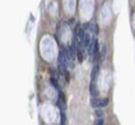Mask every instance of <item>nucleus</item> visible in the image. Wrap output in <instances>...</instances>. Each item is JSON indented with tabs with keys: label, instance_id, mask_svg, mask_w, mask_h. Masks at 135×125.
I'll use <instances>...</instances> for the list:
<instances>
[{
	"label": "nucleus",
	"instance_id": "obj_16",
	"mask_svg": "<svg viewBox=\"0 0 135 125\" xmlns=\"http://www.w3.org/2000/svg\"><path fill=\"white\" fill-rule=\"evenodd\" d=\"M85 30H83L82 28H81V30L79 31V32H78V34L77 35L78 38H79V40H83V38H84V36H85Z\"/></svg>",
	"mask_w": 135,
	"mask_h": 125
},
{
	"label": "nucleus",
	"instance_id": "obj_12",
	"mask_svg": "<svg viewBox=\"0 0 135 125\" xmlns=\"http://www.w3.org/2000/svg\"><path fill=\"white\" fill-rule=\"evenodd\" d=\"M50 84L53 85L56 89H60V87H59V84H58V81H57L54 77H50Z\"/></svg>",
	"mask_w": 135,
	"mask_h": 125
},
{
	"label": "nucleus",
	"instance_id": "obj_18",
	"mask_svg": "<svg viewBox=\"0 0 135 125\" xmlns=\"http://www.w3.org/2000/svg\"><path fill=\"white\" fill-rule=\"evenodd\" d=\"M81 30V25L79 24H78L76 25L75 27V30H74V34L77 36V35L78 34V32H79V31Z\"/></svg>",
	"mask_w": 135,
	"mask_h": 125
},
{
	"label": "nucleus",
	"instance_id": "obj_23",
	"mask_svg": "<svg viewBox=\"0 0 135 125\" xmlns=\"http://www.w3.org/2000/svg\"><path fill=\"white\" fill-rule=\"evenodd\" d=\"M50 72L51 73V75H52V76H55V71H54L53 69L51 70V69H50Z\"/></svg>",
	"mask_w": 135,
	"mask_h": 125
},
{
	"label": "nucleus",
	"instance_id": "obj_7",
	"mask_svg": "<svg viewBox=\"0 0 135 125\" xmlns=\"http://www.w3.org/2000/svg\"><path fill=\"white\" fill-rule=\"evenodd\" d=\"M95 39V38H93V40L90 41L89 45L87 46V47H88V54H89V55H92V54H93V47H94Z\"/></svg>",
	"mask_w": 135,
	"mask_h": 125
},
{
	"label": "nucleus",
	"instance_id": "obj_13",
	"mask_svg": "<svg viewBox=\"0 0 135 125\" xmlns=\"http://www.w3.org/2000/svg\"><path fill=\"white\" fill-rule=\"evenodd\" d=\"M108 103H109V100L107 98L100 99V105H99V107H105L106 105H108Z\"/></svg>",
	"mask_w": 135,
	"mask_h": 125
},
{
	"label": "nucleus",
	"instance_id": "obj_1",
	"mask_svg": "<svg viewBox=\"0 0 135 125\" xmlns=\"http://www.w3.org/2000/svg\"><path fill=\"white\" fill-rule=\"evenodd\" d=\"M98 72H99V65L96 64L94 66V68L92 69V71H91V80L92 81H95V78L97 77Z\"/></svg>",
	"mask_w": 135,
	"mask_h": 125
},
{
	"label": "nucleus",
	"instance_id": "obj_14",
	"mask_svg": "<svg viewBox=\"0 0 135 125\" xmlns=\"http://www.w3.org/2000/svg\"><path fill=\"white\" fill-rule=\"evenodd\" d=\"M77 57H78V60L80 63L83 61V53H82V50H77Z\"/></svg>",
	"mask_w": 135,
	"mask_h": 125
},
{
	"label": "nucleus",
	"instance_id": "obj_17",
	"mask_svg": "<svg viewBox=\"0 0 135 125\" xmlns=\"http://www.w3.org/2000/svg\"><path fill=\"white\" fill-rule=\"evenodd\" d=\"M59 100H60L61 102H63V103H66V97L63 92H60L59 93Z\"/></svg>",
	"mask_w": 135,
	"mask_h": 125
},
{
	"label": "nucleus",
	"instance_id": "obj_21",
	"mask_svg": "<svg viewBox=\"0 0 135 125\" xmlns=\"http://www.w3.org/2000/svg\"><path fill=\"white\" fill-rule=\"evenodd\" d=\"M90 23H85L84 24H83V30H87V29H89L90 28Z\"/></svg>",
	"mask_w": 135,
	"mask_h": 125
},
{
	"label": "nucleus",
	"instance_id": "obj_10",
	"mask_svg": "<svg viewBox=\"0 0 135 125\" xmlns=\"http://www.w3.org/2000/svg\"><path fill=\"white\" fill-rule=\"evenodd\" d=\"M95 113L96 115V117H98V118H102L103 116H104V112L103 110H101V109H98V107L97 108H95Z\"/></svg>",
	"mask_w": 135,
	"mask_h": 125
},
{
	"label": "nucleus",
	"instance_id": "obj_4",
	"mask_svg": "<svg viewBox=\"0 0 135 125\" xmlns=\"http://www.w3.org/2000/svg\"><path fill=\"white\" fill-rule=\"evenodd\" d=\"M90 41H91V36H90V34H88V33L85 34L83 40H82V42H83L84 46H85V47H87V46L89 45Z\"/></svg>",
	"mask_w": 135,
	"mask_h": 125
},
{
	"label": "nucleus",
	"instance_id": "obj_5",
	"mask_svg": "<svg viewBox=\"0 0 135 125\" xmlns=\"http://www.w3.org/2000/svg\"><path fill=\"white\" fill-rule=\"evenodd\" d=\"M58 62H59V64H65L66 63V59L63 54V51H60L59 57H58Z\"/></svg>",
	"mask_w": 135,
	"mask_h": 125
},
{
	"label": "nucleus",
	"instance_id": "obj_20",
	"mask_svg": "<svg viewBox=\"0 0 135 125\" xmlns=\"http://www.w3.org/2000/svg\"><path fill=\"white\" fill-rule=\"evenodd\" d=\"M60 116H61V121H60V124H64V123L66 122V115L64 114L63 113H61Z\"/></svg>",
	"mask_w": 135,
	"mask_h": 125
},
{
	"label": "nucleus",
	"instance_id": "obj_2",
	"mask_svg": "<svg viewBox=\"0 0 135 125\" xmlns=\"http://www.w3.org/2000/svg\"><path fill=\"white\" fill-rule=\"evenodd\" d=\"M89 92H90V95H92V96H96L97 94H98L97 86H96V85H95V83H94V81H92V83L90 84Z\"/></svg>",
	"mask_w": 135,
	"mask_h": 125
},
{
	"label": "nucleus",
	"instance_id": "obj_8",
	"mask_svg": "<svg viewBox=\"0 0 135 125\" xmlns=\"http://www.w3.org/2000/svg\"><path fill=\"white\" fill-rule=\"evenodd\" d=\"M66 71V66L65 64H59V73L60 75L63 76Z\"/></svg>",
	"mask_w": 135,
	"mask_h": 125
},
{
	"label": "nucleus",
	"instance_id": "obj_6",
	"mask_svg": "<svg viewBox=\"0 0 135 125\" xmlns=\"http://www.w3.org/2000/svg\"><path fill=\"white\" fill-rule=\"evenodd\" d=\"M57 106L60 108V110L61 111H65L66 109H67V106H66V103H63V102H61L60 100H59L58 99V101H57Z\"/></svg>",
	"mask_w": 135,
	"mask_h": 125
},
{
	"label": "nucleus",
	"instance_id": "obj_3",
	"mask_svg": "<svg viewBox=\"0 0 135 125\" xmlns=\"http://www.w3.org/2000/svg\"><path fill=\"white\" fill-rule=\"evenodd\" d=\"M90 103H91V106H92V107L97 108V107H99V105H100V99L97 98L96 96H93V97L91 98V100H90Z\"/></svg>",
	"mask_w": 135,
	"mask_h": 125
},
{
	"label": "nucleus",
	"instance_id": "obj_19",
	"mask_svg": "<svg viewBox=\"0 0 135 125\" xmlns=\"http://www.w3.org/2000/svg\"><path fill=\"white\" fill-rule=\"evenodd\" d=\"M64 75H65V78H66V81L69 83L70 82V72L68 71V70L66 69L65 71V73H64Z\"/></svg>",
	"mask_w": 135,
	"mask_h": 125
},
{
	"label": "nucleus",
	"instance_id": "obj_11",
	"mask_svg": "<svg viewBox=\"0 0 135 125\" xmlns=\"http://www.w3.org/2000/svg\"><path fill=\"white\" fill-rule=\"evenodd\" d=\"M89 29H91L92 30V32H94V33H95V34H98V32H99V27H98V25L97 24H93L92 26L90 25V28Z\"/></svg>",
	"mask_w": 135,
	"mask_h": 125
},
{
	"label": "nucleus",
	"instance_id": "obj_9",
	"mask_svg": "<svg viewBox=\"0 0 135 125\" xmlns=\"http://www.w3.org/2000/svg\"><path fill=\"white\" fill-rule=\"evenodd\" d=\"M99 50V43L98 40L95 39V42H94V47H93V53H97Z\"/></svg>",
	"mask_w": 135,
	"mask_h": 125
},
{
	"label": "nucleus",
	"instance_id": "obj_22",
	"mask_svg": "<svg viewBox=\"0 0 135 125\" xmlns=\"http://www.w3.org/2000/svg\"><path fill=\"white\" fill-rule=\"evenodd\" d=\"M102 124H104V120L100 118L99 120L97 121V125H102Z\"/></svg>",
	"mask_w": 135,
	"mask_h": 125
},
{
	"label": "nucleus",
	"instance_id": "obj_15",
	"mask_svg": "<svg viewBox=\"0 0 135 125\" xmlns=\"http://www.w3.org/2000/svg\"><path fill=\"white\" fill-rule=\"evenodd\" d=\"M100 55H101V60H104V59H105V56H106V46L105 45H103V47H102V53H101Z\"/></svg>",
	"mask_w": 135,
	"mask_h": 125
}]
</instances>
